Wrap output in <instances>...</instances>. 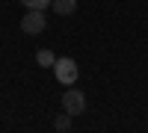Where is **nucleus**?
<instances>
[{"mask_svg": "<svg viewBox=\"0 0 148 133\" xmlns=\"http://www.w3.org/2000/svg\"><path fill=\"white\" fill-rule=\"evenodd\" d=\"M45 12L42 9H27V15L21 18V30L27 33V35H39L42 30H45Z\"/></svg>", "mask_w": 148, "mask_h": 133, "instance_id": "2", "label": "nucleus"}, {"mask_svg": "<svg viewBox=\"0 0 148 133\" xmlns=\"http://www.w3.org/2000/svg\"><path fill=\"white\" fill-rule=\"evenodd\" d=\"M62 106H65V113L74 118V115H80L83 110H86V95L80 92V89H68L65 95H62Z\"/></svg>", "mask_w": 148, "mask_h": 133, "instance_id": "3", "label": "nucleus"}, {"mask_svg": "<svg viewBox=\"0 0 148 133\" xmlns=\"http://www.w3.org/2000/svg\"><path fill=\"white\" fill-rule=\"evenodd\" d=\"M21 3H24V6H27V9H42V12H45L47 6H51V3H53V0H21Z\"/></svg>", "mask_w": 148, "mask_h": 133, "instance_id": "7", "label": "nucleus"}, {"mask_svg": "<svg viewBox=\"0 0 148 133\" xmlns=\"http://www.w3.org/2000/svg\"><path fill=\"white\" fill-rule=\"evenodd\" d=\"M36 62H39L42 68H53L56 59H53V53H51V50H39V53H36Z\"/></svg>", "mask_w": 148, "mask_h": 133, "instance_id": "5", "label": "nucleus"}, {"mask_svg": "<svg viewBox=\"0 0 148 133\" xmlns=\"http://www.w3.org/2000/svg\"><path fill=\"white\" fill-rule=\"evenodd\" d=\"M53 77L62 83V86H71V83H77V62L68 56H59L53 62Z\"/></svg>", "mask_w": 148, "mask_h": 133, "instance_id": "1", "label": "nucleus"}, {"mask_svg": "<svg viewBox=\"0 0 148 133\" xmlns=\"http://www.w3.org/2000/svg\"><path fill=\"white\" fill-rule=\"evenodd\" d=\"M53 127H56V133H68V127H71V115H68V113H62V115L53 121Z\"/></svg>", "mask_w": 148, "mask_h": 133, "instance_id": "6", "label": "nucleus"}, {"mask_svg": "<svg viewBox=\"0 0 148 133\" xmlns=\"http://www.w3.org/2000/svg\"><path fill=\"white\" fill-rule=\"evenodd\" d=\"M77 9V0H53V12L56 15H71Z\"/></svg>", "mask_w": 148, "mask_h": 133, "instance_id": "4", "label": "nucleus"}]
</instances>
